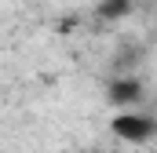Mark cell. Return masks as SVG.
Wrapping results in <instances>:
<instances>
[{
    "mask_svg": "<svg viewBox=\"0 0 157 153\" xmlns=\"http://www.w3.org/2000/svg\"><path fill=\"white\" fill-rule=\"evenodd\" d=\"M110 131L117 135L121 142L146 146V142H154V139H157V117H150V113H135V110H128V113H113Z\"/></svg>",
    "mask_w": 157,
    "mask_h": 153,
    "instance_id": "6da1fadb",
    "label": "cell"
},
{
    "mask_svg": "<svg viewBox=\"0 0 157 153\" xmlns=\"http://www.w3.org/2000/svg\"><path fill=\"white\" fill-rule=\"evenodd\" d=\"M143 95H146V84L139 76H128V73L110 76V84H106V102L110 106H139Z\"/></svg>",
    "mask_w": 157,
    "mask_h": 153,
    "instance_id": "7a4b0ae2",
    "label": "cell"
},
{
    "mask_svg": "<svg viewBox=\"0 0 157 153\" xmlns=\"http://www.w3.org/2000/svg\"><path fill=\"white\" fill-rule=\"evenodd\" d=\"M128 11H132V0H99L95 18H102V22H117V18H128Z\"/></svg>",
    "mask_w": 157,
    "mask_h": 153,
    "instance_id": "3957f363",
    "label": "cell"
}]
</instances>
